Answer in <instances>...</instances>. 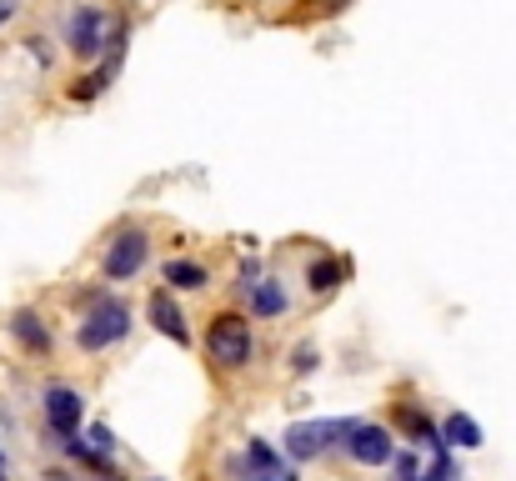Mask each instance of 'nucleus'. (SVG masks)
<instances>
[{"label": "nucleus", "mask_w": 516, "mask_h": 481, "mask_svg": "<svg viewBox=\"0 0 516 481\" xmlns=\"http://www.w3.org/2000/svg\"><path fill=\"white\" fill-rule=\"evenodd\" d=\"M131 336V306L111 291H91L86 296V316L76 326V346L81 351H111L116 341Z\"/></svg>", "instance_id": "nucleus-1"}, {"label": "nucleus", "mask_w": 516, "mask_h": 481, "mask_svg": "<svg viewBox=\"0 0 516 481\" xmlns=\"http://www.w3.org/2000/svg\"><path fill=\"white\" fill-rule=\"evenodd\" d=\"M206 356L221 366V371H241L256 361V336H251V321L236 316V311H221L211 326H206Z\"/></svg>", "instance_id": "nucleus-2"}, {"label": "nucleus", "mask_w": 516, "mask_h": 481, "mask_svg": "<svg viewBox=\"0 0 516 481\" xmlns=\"http://www.w3.org/2000/svg\"><path fill=\"white\" fill-rule=\"evenodd\" d=\"M351 426H356V416H346V421H296V426H286L281 451H286L291 461H316V456H326V451H346Z\"/></svg>", "instance_id": "nucleus-3"}, {"label": "nucleus", "mask_w": 516, "mask_h": 481, "mask_svg": "<svg viewBox=\"0 0 516 481\" xmlns=\"http://www.w3.org/2000/svg\"><path fill=\"white\" fill-rule=\"evenodd\" d=\"M66 46H71V56H81V61H101V56L111 51L106 11H101V6H91V0L71 6V16H66Z\"/></svg>", "instance_id": "nucleus-4"}, {"label": "nucleus", "mask_w": 516, "mask_h": 481, "mask_svg": "<svg viewBox=\"0 0 516 481\" xmlns=\"http://www.w3.org/2000/svg\"><path fill=\"white\" fill-rule=\"evenodd\" d=\"M146 261H151V236H146V226H126V231L111 236V246H106V256H101V276L116 286V281L141 276Z\"/></svg>", "instance_id": "nucleus-5"}, {"label": "nucleus", "mask_w": 516, "mask_h": 481, "mask_svg": "<svg viewBox=\"0 0 516 481\" xmlns=\"http://www.w3.org/2000/svg\"><path fill=\"white\" fill-rule=\"evenodd\" d=\"M41 416H46V431L56 436V446H61V441L81 436V421H86V396H81L76 386L56 381V386H46V391H41Z\"/></svg>", "instance_id": "nucleus-6"}, {"label": "nucleus", "mask_w": 516, "mask_h": 481, "mask_svg": "<svg viewBox=\"0 0 516 481\" xmlns=\"http://www.w3.org/2000/svg\"><path fill=\"white\" fill-rule=\"evenodd\" d=\"M346 456L356 466H386V461H396V436L381 421H356L346 436Z\"/></svg>", "instance_id": "nucleus-7"}, {"label": "nucleus", "mask_w": 516, "mask_h": 481, "mask_svg": "<svg viewBox=\"0 0 516 481\" xmlns=\"http://www.w3.org/2000/svg\"><path fill=\"white\" fill-rule=\"evenodd\" d=\"M146 316H151V326L161 331V336H171L176 346H191V326H186V311L176 306V296L161 286V291H151V301H146Z\"/></svg>", "instance_id": "nucleus-8"}, {"label": "nucleus", "mask_w": 516, "mask_h": 481, "mask_svg": "<svg viewBox=\"0 0 516 481\" xmlns=\"http://www.w3.org/2000/svg\"><path fill=\"white\" fill-rule=\"evenodd\" d=\"M6 331L21 341V351H31V356H51V346H56V336H51V326H46V316L41 311H31V306H21L11 321H6Z\"/></svg>", "instance_id": "nucleus-9"}, {"label": "nucleus", "mask_w": 516, "mask_h": 481, "mask_svg": "<svg viewBox=\"0 0 516 481\" xmlns=\"http://www.w3.org/2000/svg\"><path fill=\"white\" fill-rule=\"evenodd\" d=\"M161 281H166V291H206L211 286V271L201 266V261H166L161 266Z\"/></svg>", "instance_id": "nucleus-10"}, {"label": "nucleus", "mask_w": 516, "mask_h": 481, "mask_svg": "<svg viewBox=\"0 0 516 481\" xmlns=\"http://www.w3.org/2000/svg\"><path fill=\"white\" fill-rule=\"evenodd\" d=\"M396 421H401V431H406L416 446H431V451H441V446H446V441H441V426H436L421 406H401V411H396Z\"/></svg>", "instance_id": "nucleus-11"}, {"label": "nucleus", "mask_w": 516, "mask_h": 481, "mask_svg": "<svg viewBox=\"0 0 516 481\" xmlns=\"http://www.w3.org/2000/svg\"><path fill=\"white\" fill-rule=\"evenodd\" d=\"M286 306H291V301H286V286H281V281H271V276L246 296V311H251L256 321H271V316H281Z\"/></svg>", "instance_id": "nucleus-12"}, {"label": "nucleus", "mask_w": 516, "mask_h": 481, "mask_svg": "<svg viewBox=\"0 0 516 481\" xmlns=\"http://www.w3.org/2000/svg\"><path fill=\"white\" fill-rule=\"evenodd\" d=\"M346 276H351V266H346V261L321 256V261H311V271H306V291H311V296H326V291H336Z\"/></svg>", "instance_id": "nucleus-13"}, {"label": "nucleus", "mask_w": 516, "mask_h": 481, "mask_svg": "<svg viewBox=\"0 0 516 481\" xmlns=\"http://www.w3.org/2000/svg\"><path fill=\"white\" fill-rule=\"evenodd\" d=\"M441 441H446V446H461V451H476L486 436H481V426H476L466 411H451V416L441 421Z\"/></svg>", "instance_id": "nucleus-14"}, {"label": "nucleus", "mask_w": 516, "mask_h": 481, "mask_svg": "<svg viewBox=\"0 0 516 481\" xmlns=\"http://www.w3.org/2000/svg\"><path fill=\"white\" fill-rule=\"evenodd\" d=\"M241 461H246V471H291V466H286V451L266 446L261 436H251V441H246Z\"/></svg>", "instance_id": "nucleus-15"}, {"label": "nucleus", "mask_w": 516, "mask_h": 481, "mask_svg": "<svg viewBox=\"0 0 516 481\" xmlns=\"http://www.w3.org/2000/svg\"><path fill=\"white\" fill-rule=\"evenodd\" d=\"M86 446H91L96 456L111 461V456H116V431H111L106 421H91V426H86Z\"/></svg>", "instance_id": "nucleus-16"}, {"label": "nucleus", "mask_w": 516, "mask_h": 481, "mask_svg": "<svg viewBox=\"0 0 516 481\" xmlns=\"http://www.w3.org/2000/svg\"><path fill=\"white\" fill-rule=\"evenodd\" d=\"M426 481H461V466H456V456H451V446H441V451H436V461H431V471H426Z\"/></svg>", "instance_id": "nucleus-17"}, {"label": "nucleus", "mask_w": 516, "mask_h": 481, "mask_svg": "<svg viewBox=\"0 0 516 481\" xmlns=\"http://www.w3.org/2000/svg\"><path fill=\"white\" fill-rule=\"evenodd\" d=\"M316 366H321V351H316L311 341H301V346L291 351V371H296V376H311Z\"/></svg>", "instance_id": "nucleus-18"}, {"label": "nucleus", "mask_w": 516, "mask_h": 481, "mask_svg": "<svg viewBox=\"0 0 516 481\" xmlns=\"http://www.w3.org/2000/svg\"><path fill=\"white\" fill-rule=\"evenodd\" d=\"M426 471H421V461L411 456V451H396V481H421Z\"/></svg>", "instance_id": "nucleus-19"}, {"label": "nucleus", "mask_w": 516, "mask_h": 481, "mask_svg": "<svg viewBox=\"0 0 516 481\" xmlns=\"http://www.w3.org/2000/svg\"><path fill=\"white\" fill-rule=\"evenodd\" d=\"M241 481H301L296 471H241Z\"/></svg>", "instance_id": "nucleus-20"}, {"label": "nucleus", "mask_w": 516, "mask_h": 481, "mask_svg": "<svg viewBox=\"0 0 516 481\" xmlns=\"http://www.w3.org/2000/svg\"><path fill=\"white\" fill-rule=\"evenodd\" d=\"M21 16V0H0V26H11Z\"/></svg>", "instance_id": "nucleus-21"}, {"label": "nucleus", "mask_w": 516, "mask_h": 481, "mask_svg": "<svg viewBox=\"0 0 516 481\" xmlns=\"http://www.w3.org/2000/svg\"><path fill=\"white\" fill-rule=\"evenodd\" d=\"M6 471H11V456H6V451H0V476H6Z\"/></svg>", "instance_id": "nucleus-22"}, {"label": "nucleus", "mask_w": 516, "mask_h": 481, "mask_svg": "<svg viewBox=\"0 0 516 481\" xmlns=\"http://www.w3.org/2000/svg\"><path fill=\"white\" fill-rule=\"evenodd\" d=\"M0 481H6V476H0Z\"/></svg>", "instance_id": "nucleus-23"}]
</instances>
